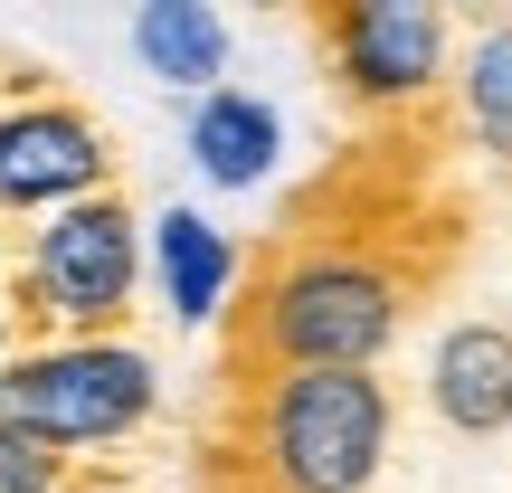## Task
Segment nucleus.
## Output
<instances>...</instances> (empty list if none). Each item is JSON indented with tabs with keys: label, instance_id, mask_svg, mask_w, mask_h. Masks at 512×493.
<instances>
[{
	"label": "nucleus",
	"instance_id": "6",
	"mask_svg": "<svg viewBox=\"0 0 512 493\" xmlns=\"http://www.w3.org/2000/svg\"><path fill=\"white\" fill-rule=\"evenodd\" d=\"M95 190H114V143L76 95H19V105H0V219H19V209H48L57 219V209L95 200Z\"/></svg>",
	"mask_w": 512,
	"mask_h": 493
},
{
	"label": "nucleus",
	"instance_id": "8",
	"mask_svg": "<svg viewBox=\"0 0 512 493\" xmlns=\"http://www.w3.org/2000/svg\"><path fill=\"white\" fill-rule=\"evenodd\" d=\"M275 152H285V124H275L266 95H247V86H209L200 105H190V162H200V181L256 190V181L275 171Z\"/></svg>",
	"mask_w": 512,
	"mask_h": 493
},
{
	"label": "nucleus",
	"instance_id": "7",
	"mask_svg": "<svg viewBox=\"0 0 512 493\" xmlns=\"http://www.w3.org/2000/svg\"><path fill=\"white\" fill-rule=\"evenodd\" d=\"M427 399L456 437H503L512 427V323H456L427 361Z\"/></svg>",
	"mask_w": 512,
	"mask_h": 493
},
{
	"label": "nucleus",
	"instance_id": "11",
	"mask_svg": "<svg viewBox=\"0 0 512 493\" xmlns=\"http://www.w3.org/2000/svg\"><path fill=\"white\" fill-rule=\"evenodd\" d=\"M456 133L475 152H494V162H512V19H494V29L465 48V76H456Z\"/></svg>",
	"mask_w": 512,
	"mask_h": 493
},
{
	"label": "nucleus",
	"instance_id": "10",
	"mask_svg": "<svg viewBox=\"0 0 512 493\" xmlns=\"http://www.w3.org/2000/svg\"><path fill=\"white\" fill-rule=\"evenodd\" d=\"M133 48H143V67L162 76V86H219L228 67V29L219 10H200V0H143L133 10Z\"/></svg>",
	"mask_w": 512,
	"mask_h": 493
},
{
	"label": "nucleus",
	"instance_id": "1",
	"mask_svg": "<svg viewBox=\"0 0 512 493\" xmlns=\"http://www.w3.org/2000/svg\"><path fill=\"white\" fill-rule=\"evenodd\" d=\"M475 209L446 181V114L370 124L285 200L219 304V389L275 370H380L408 313L465 266Z\"/></svg>",
	"mask_w": 512,
	"mask_h": 493
},
{
	"label": "nucleus",
	"instance_id": "4",
	"mask_svg": "<svg viewBox=\"0 0 512 493\" xmlns=\"http://www.w3.org/2000/svg\"><path fill=\"white\" fill-rule=\"evenodd\" d=\"M133 275H143V228L114 190L57 209L29 238V266H19V313H29L48 342H124L133 313Z\"/></svg>",
	"mask_w": 512,
	"mask_h": 493
},
{
	"label": "nucleus",
	"instance_id": "12",
	"mask_svg": "<svg viewBox=\"0 0 512 493\" xmlns=\"http://www.w3.org/2000/svg\"><path fill=\"white\" fill-rule=\"evenodd\" d=\"M0 493H76V456H48L0 427Z\"/></svg>",
	"mask_w": 512,
	"mask_h": 493
},
{
	"label": "nucleus",
	"instance_id": "9",
	"mask_svg": "<svg viewBox=\"0 0 512 493\" xmlns=\"http://www.w3.org/2000/svg\"><path fill=\"white\" fill-rule=\"evenodd\" d=\"M152 247H162V285H171V313H181V323H209V313L238 294V247H228L200 209H162Z\"/></svg>",
	"mask_w": 512,
	"mask_h": 493
},
{
	"label": "nucleus",
	"instance_id": "2",
	"mask_svg": "<svg viewBox=\"0 0 512 493\" xmlns=\"http://www.w3.org/2000/svg\"><path fill=\"white\" fill-rule=\"evenodd\" d=\"M389 380L380 370H275L219 389L209 484L219 493H370L389 456Z\"/></svg>",
	"mask_w": 512,
	"mask_h": 493
},
{
	"label": "nucleus",
	"instance_id": "5",
	"mask_svg": "<svg viewBox=\"0 0 512 493\" xmlns=\"http://www.w3.org/2000/svg\"><path fill=\"white\" fill-rule=\"evenodd\" d=\"M304 38H313V57H323L332 95H342L361 124L437 114V86H446V10H427V0H313Z\"/></svg>",
	"mask_w": 512,
	"mask_h": 493
},
{
	"label": "nucleus",
	"instance_id": "3",
	"mask_svg": "<svg viewBox=\"0 0 512 493\" xmlns=\"http://www.w3.org/2000/svg\"><path fill=\"white\" fill-rule=\"evenodd\" d=\"M152 399H162V370L133 342H29L0 370V427L48 446V456L133 437L152 418Z\"/></svg>",
	"mask_w": 512,
	"mask_h": 493
}]
</instances>
